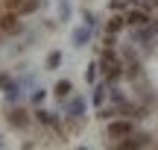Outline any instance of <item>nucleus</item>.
I'll return each instance as SVG.
<instances>
[{
  "label": "nucleus",
  "instance_id": "obj_1",
  "mask_svg": "<svg viewBox=\"0 0 158 150\" xmlns=\"http://www.w3.org/2000/svg\"><path fill=\"white\" fill-rule=\"evenodd\" d=\"M132 133H135V127L129 121H111L108 124V139H129Z\"/></svg>",
  "mask_w": 158,
  "mask_h": 150
},
{
  "label": "nucleus",
  "instance_id": "obj_2",
  "mask_svg": "<svg viewBox=\"0 0 158 150\" xmlns=\"http://www.w3.org/2000/svg\"><path fill=\"white\" fill-rule=\"evenodd\" d=\"M147 24H149V15L143 9H132L126 15V27H147Z\"/></svg>",
  "mask_w": 158,
  "mask_h": 150
},
{
  "label": "nucleus",
  "instance_id": "obj_3",
  "mask_svg": "<svg viewBox=\"0 0 158 150\" xmlns=\"http://www.w3.org/2000/svg\"><path fill=\"white\" fill-rule=\"evenodd\" d=\"M0 29H3V33H18V29H21L18 15H3L0 18Z\"/></svg>",
  "mask_w": 158,
  "mask_h": 150
},
{
  "label": "nucleus",
  "instance_id": "obj_4",
  "mask_svg": "<svg viewBox=\"0 0 158 150\" xmlns=\"http://www.w3.org/2000/svg\"><path fill=\"white\" fill-rule=\"evenodd\" d=\"M38 6H41V0H21V3L15 6V12L18 15H29V12H35Z\"/></svg>",
  "mask_w": 158,
  "mask_h": 150
},
{
  "label": "nucleus",
  "instance_id": "obj_5",
  "mask_svg": "<svg viewBox=\"0 0 158 150\" xmlns=\"http://www.w3.org/2000/svg\"><path fill=\"white\" fill-rule=\"evenodd\" d=\"M123 27H126V18H120V15H114L111 21L106 24V33H108V35H114V33H120V29H123Z\"/></svg>",
  "mask_w": 158,
  "mask_h": 150
},
{
  "label": "nucleus",
  "instance_id": "obj_6",
  "mask_svg": "<svg viewBox=\"0 0 158 150\" xmlns=\"http://www.w3.org/2000/svg\"><path fill=\"white\" fill-rule=\"evenodd\" d=\"M70 91H73V86H70L68 80H62V82H56V97H70Z\"/></svg>",
  "mask_w": 158,
  "mask_h": 150
},
{
  "label": "nucleus",
  "instance_id": "obj_7",
  "mask_svg": "<svg viewBox=\"0 0 158 150\" xmlns=\"http://www.w3.org/2000/svg\"><path fill=\"white\" fill-rule=\"evenodd\" d=\"M9 121L15 124V127H23V124H27V112H23V109H12Z\"/></svg>",
  "mask_w": 158,
  "mask_h": 150
},
{
  "label": "nucleus",
  "instance_id": "obj_8",
  "mask_svg": "<svg viewBox=\"0 0 158 150\" xmlns=\"http://www.w3.org/2000/svg\"><path fill=\"white\" fill-rule=\"evenodd\" d=\"M35 115H38V121H44V124H56V118H53V112H44V109H38Z\"/></svg>",
  "mask_w": 158,
  "mask_h": 150
},
{
  "label": "nucleus",
  "instance_id": "obj_9",
  "mask_svg": "<svg viewBox=\"0 0 158 150\" xmlns=\"http://www.w3.org/2000/svg\"><path fill=\"white\" fill-rule=\"evenodd\" d=\"M59 59H62L59 53H50V56H47V65H50V68H56V65H59Z\"/></svg>",
  "mask_w": 158,
  "mask_h": 150
}]
</instances>
